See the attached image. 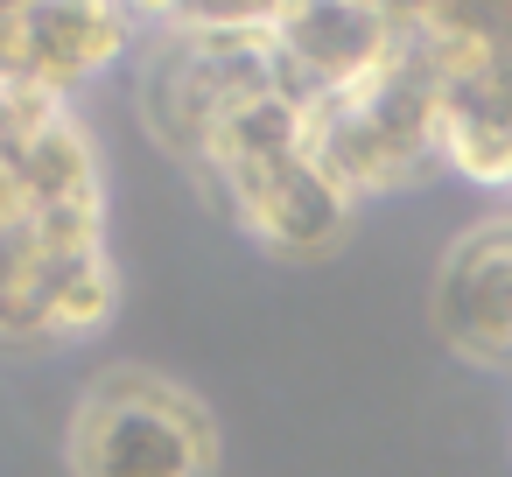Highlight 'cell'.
<instances>
[{
	"label": "cell",
	"mask_w": 512,
	"mask_h": 477,
	"mask_svg": "<svg viewBox=\"0 0 512 477\" xmlns=\"http://www.w3.org/2000/svg\"><path fill=\"white\" fill-rule=\"evenodd\" d=\"M309 148L316 162L365 204L379 190H407L414 176L442 169V85L435 64L407 43L386 71L365 85L309 106Z\"/></svg>",
	"instance_id": "1"
},
{
	"label": "cell",
	"mask_w": 512,
	"mask_h": 477,
	"mask_svg": "<svg viewBox=\"0 0 512 477\" xmlns=\"http://www.w3.org/2000/svg\"><path fill=\"white\" fill-rule=\"evenodd\" d=\"M218 428L162 372L113 365L85 386L71 414V470L78 477H211Z\"/></svg>",
	"instance_id": "2"
},
{
	"label": "cell",
	"mask_w": 512,
	"mask_h": 477,
	"mask_svg": "<svg viewBox=\"0 0 512 477\" xmlns=\"http://www.w3.org/2000/svg\"><path fill=\"white\" fill-rule=\"evenodd\" d=\"M134 36L141 29L120 15V0H22L15 22L0 29V85L71 99L85 78L120 64Z\"/></svg>",
	"instance_id": "3"
},
{
	"label": "cell",
	"mask_w": 512,
	"mask_h": 477,
	"mask_svg": "<svg viewBox=\"0 0 512 477\" xmlns=\"http://www.w3.org/2000/svg\"><path fill=\"white\" fill-rule=\"evenodd\" d=\"M218 204L232 211V225H239L246 239H260V246L281 253V260H316V253H330V246L351 232V218H358V197L316 162V148L225 176V183H218Z\"/></svg>",
	"instance_id": "4"
},
{
	"label": "cell",
	"mask_w": 512,
	"mask_h": 477,
	"mask_svg": "<svg viewBox=\"0 0 512 477\" xmlns=\"http://www.w3.org/2000/svg\"><path fill=\"white\" fill-rule=\"evenodd\" d=\"M267 36H274V57H281L288 85L309 106L365 85L372 71H386L407 50V29L386 0H295Z\"/></svg>",
	"instance_id": "5"
},
{
	"label": "cell",
	"mask_w": 512,
	"mask_h": 477,
	"mask_svg": "<svg viewBox=\"0 0 512 477\" xmlns=\"http://www.w3.org/2000/svg\"><path fill=\"white\" fill-rule=\"evenodd\" d=\"M435 330L470 365H512V218L449 239L435 267Z\"/></svg>",
	"instance_id": "6"
},
{
	"label": "cell",
	"mask_w": 512,
	"mask_h": 477,
	"mask_svg": "<svg viewBox=\"0 0 512 477\" xmlns=\"http://www.w3.org/2000/svg\"><path fill=\"white\" fill-rule=\"evenodd\" d=\"M295 0H183L176 29H218V36H246V29H274Z\"/></svg>",
	"instance_id": "7"
}]
</instances>
